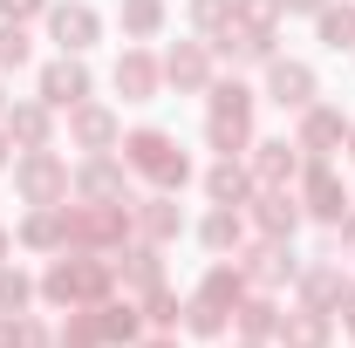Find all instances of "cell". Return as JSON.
I'll list each match as a JSON object with an SVG mask.
<instances>
[{"instance_id":"obj_1","label":"cell","mask_w":355,"mask_h":348,"mask_svg":"<svg viewBox=\"0 0 355 348\" xmlns=\"http://www.w3.org/2000/svg\"><path fill=\"white\" fill-rule=\"evenodd\" d=\"M116 287V266L110 260H96V253H76V260H55L42 273V294L55 307H69V314H83V307H96L103 294Z\"/></svg>"},{"instance_id":"obj_2","label":"cell","mask_w":355,"mask_h":348,"mask_svg":"<svg viewBox=\"0 0 355 348\" xmlns=\"http://www.w3.org/2000/svg\"><path fill=\"white\" fill-rule=\"evenodd\" d=\"M123 164H130L137 177H150L157 191H178V184L191 177V157H184L178 137H164V130H130L123 137Z\"/></svg>"},{"instance_id":"obj_3","label":"cell","mask_w":355,"mask_h":348,"mask_svg":"<svg viewBox=\"0 0 355 348\" xmlns=\"http://www.w3.org/2000/svg\"><path fill=\"white\" fill-rule=\"evenodd\" d=\"M239 301H246V273H239V266H212L205 287L184 301V328H191V335H219L225 314H232Z\"/></svg>"},{"instance_id":"obj_4","label":"cell","mask_w":355,"mask_h":348,"mask_svg":"<svg viewBox=\"0 0 355 348\" xmlns=\"http://www.w3.org/2000/svg\"><path fill=\"white\" fill-rule=\"evenodd\" d=\"M205 137H212V150H246V137H253V89L246 82H212V116H205Z\"/></svg>"},{"instance_id":"obj_5","label":"cell","mask_w":355,"mask_h":348,"mask_svg":"<svg viewBox=\"0 0 355 348\" xmlns=\"http://www.w3.org/2000/svg\"><path fill=\"white\" fill-rule=\"evenodd\" d=\"M62 212H69V246H116V239L130 232V212H123V205L83 198V205H62Z\"/></svg>"},{"instance_id":"obj_6","label":"cell","mask_w":355,"mask_h":348,"mask_svg":"<svg viewBox=\"0 0 355 348\" xmlns=\"http://www.w3.org/2000/svg\"><path fill=\"white\" fill-rule=\"evenodd\" d=\"M301 212H314L321 225H342V218H349V184L335 177L328 157H314L308 171H301Z\"/></svg>"},{"instance_id":"obj_7","label":"cell","mask_w":355,"mask_h":348,"mask_svg":"<svg viewBox=\"0 0 355 348\" xmlns=\"http://www.w3.org/2000/svg\"><path fill=\"white\" fill-rule=\"evenodd\" d=\"M14 184H21L28 205H55V198H69V164L55 150H28L21 171H14Z\"/></svg>"},{"instance_id":"obj_8","label":"cell","mask_w":355,"mask_h":348,"mask_svg":"<svg viewBox=\"0 0 355 348\" xmlns=\"http://www.w3.org/2000/svg\"><path fill=\"white\" fill-rule=\"evenodd\" d=\"M42 103H48V110H76V103H89V69L76 62V55H62V62L42 69Z\"/></svg>"},{"instance_id":"obj_9","label":"cell","mask_w":355,"mask_h":348,"mask_svg":"<svg viewBox=\"0 0 355 348\" xmlns=\"http://www.w3.org/2000/svg\"><path fill=\"white\" fill-rule=\"evenodd\" d=\"M48 28H55V42H62V55H83L96 35H103V21H96V7H83V0H69V7H48Z\"/></svg>"},{"instance_id":"obj_10","label":"cell","mask_w":355,"mask_h":348,"mask_svg":"<svg viewBox=\"0 0 355 348\" xmlns=\"http://www.w3.org/2000/svg\"><path fill=\"white\" fill-rule=\"evenodd\" d=\"M266 96L280 110H308L314 103V69L308 62H266Z\"/></svg>"},{"instance_id":"obj_11","label":"cell","mask_w":355,"mask_h":348,"mask_svg":"<svg viewBox=\"0 0 355 348\" xmlns=\"http://www.w3.org/2000/svg\"><path fill=\"white\" fill-rule=\"evenodd\" d=\"M253 218H260V232H266V239H294V225H301V198H294L287 184H273V191H260Z\"/></svg>"},{"instance_id":"obj_12","label":"cell","mask_w":355,"mask_h":348,"mask_svg":"<svg viewBox=\"0 0 355 348\" xmlns=\"http://www.w3.org/2000/svg\"><path fill=\"white\" fill-rule=\"evenodd\" d=\"M157 82H164V62H150L144 48H130V55L116 62V89H123V103H150Z\"/></svg>"},{"instance_id":"obj_13","label":"cell","mask_w":355,"mask_h":348,"mask_svg":"<svg viewBox=\"0 0 355 348\" xmlns=\"http://www.w3.org/2000/svg\"><path fill=\"white\" fill-rule=\"evenodd\" d=\"M164 82H178V89H212V55H205V42H178L171 55H164Z\"/></svg>"},{"instance_id":"obj_14","label":"cell","mask_w":355,"mask_h":348,"mask_svg":"<svg viewBox=\"0 0 355 348\" xmlns=\"http://www.w3.org/2000/svg\"><path fill=\"white\" fill-rule=\"evenodd\" d=\"M349 137V123H342V110H328V103H308V116H301V150L308 157H328V143H342Z\"/></svg>"},{"instance_id":"obj_15","label":"cell","mask_w":355,"mask_h":348,"mask_svg":"<svg viewBox=\"0 0 355 348\" xmlns=\"http://www.w3.org/2000/svg\"><path fill=\"white\" fill-rule=\"evenodd\" d=\"M123 171H130V164L89 157L83 171H76V191H83V198H96V205H123Z\"/></svg>"},{"instance_id":"obj_16","label":"cell","mask_w":355,"mask_h":348,"mask_svg":"<svg viewBox=\"0 0 355 348\" xmlns=\"http://www.w3.org/2000/svg\"><path fill=\"white\" fill-rule=\"evenodd\" d=\"M69 130H76L83 150H110V143H116V116H110L103 103H76V110H69Z\"/></svg>"},{"instance_id":"obj_17","label":"cell","mask_w":355,"mask_h":348,"mask_svg":"<svg viewBox=\"0 0 355 348\" xmlns=\"http://www.w3.org/2000/svg\"><path fill=\"white\" fill-rule=\"evenodd\" d=\"M239 273H246L253 287H273V280H287V273H294V260H287V239H260V246L239 260Z\"/></svg>"},{"instance_id":"obj_18","label":"cell","mask_w":355,"mask_h":348,"mask_svg":"<svg viewBox=\"0 0 355 348\" xmlns=\"http://www.w3.org/2000/svg\"><path fill=\"white\" fill-rule=\"evenodd\" d=\"M253 177H260V191L287 184V177H301V143H260V157H253Z\"/></svg>"},{"instance_id":"obj_19","label":"cell","mask_w":355,"mask_h":348,"mask_svg":"<svg viewBox=\"0 0 355 348\" xmlns=\"http://www.w3.org/2000/svg\"><path fill=\"white\" fill-rule=\"evenodd\" d=\"M0 130L14 137V143H28V150H48V103H14Z\"/></svg>"},{"instance_id":"obj_20","label":"cell","mask_w":355,"mask_h":348,"mask_svg":"<svg viewBox=\"0 0 355 348\" xmlns=\"http://www.w3.org/2000/svg\"><path fill=\"white\" fill-rule=\"evenodd\" d=\"M301 294H308V307H321V314H328V307H342V294H349V280H342V266H308V273H301Z\"/></svg>"},{"instance_id":"obj_21","label":"cell","mask_w":355,"mask_h":348,"mask_svg":"<svg viewBox=\"0 0 355 348\" xmlns=\"http://www.w3.org/2000/svg\"><path fill=\"white\" fill-rule=\"evenodd\" d=\"M21 239H28V246H69V212H62V205H35V218H28V225H21Z\"/></svg>"},{"instance_id":"obj_22","label":"cell","mask_w":355,"mask_h":348,"mask_svg":"<svg viewBox=\"0 0 355 348\" xmlns=\"http://www.w3.org/2000/svg\"><path fill=\"white\" fill-rule=\"evenodd\" d=\"M280 335H287V348H328V314H321V307L280 314Z\"/></svg>"},{"instance_id":"obj_23","label":"cell","mask_w":355,"mask_h":348,"mask_svg":"<svg viewBox=\"0 0 355 348\" xmlns=\"http://www.w3.org/2000/svg\"><path fill=\"white\" fill-rule=\"evenodd\" d=\"M83 314H89V328H96V342H137L130 301H123V307H103V301H96V307H83Z\"/></svg>"},{"instance_id":"obj_24","label":"cell","mask_w":355,"mask_h":348,"mask_svg":"<svg viewBox=\"0 0 355 348\" xmlns=\"http://www.w3.org/2000/svg\"><path fill=\"white\" fill-rule=\"evenodd\" d=\"M137 225H144V239H150V246H164V239H178V225H184V218H178L171 191H157V198H150V205L137 212Z\"/></svg>"},{"instance_id":"obj_25","label":"cell","mask_w":355,"mask_h":348,"mask_svg":"<svg viewBox=\"0 0 355 348\" xmlns=\"http://www.w3.org/2000/svg\"><path fill=\"white\" fill-rule=\"evenodd\" d=\"M116 280L123 287H164V266H157V246H137V253H123V266H116Z\"/></svg>"},{"instance_id":"obj_26","label":"cell","mask_w":355,"mask_h":348,"mask_svg":"<svg viewBox=\"0 0 355 348\" xmlns=\"http://www.w3.org/2000/svg\"><path fill=\"white\" fill-rule=\"evenodd\" d=\"M232 314H239V335H246V342H266V335H280V314H273V301H266V294L239 301Z\"/></svg>"},{"instance_id":"obj_27","label":"cell","mask_w":355,"mask_h":348,"mask_svg":"<svg viewBox=\"0 0 355 348\" xmlns=\"http://www.w3.org/2000/svg\"><path fill=\"white\" fill-rule=\"evenodd\" d=\"M314 21H321V48H335V55L349 48V55H355V7H335V0H328Z\"/></svg>"},{"instance_id":"obj_28","label":"cell","mask_w":355,"mask_h":348,"mask_svg":"<svg viewBox=\"0 0 355 348\" xmlns=\"http://www.w3.org/2000/svg\"><path fill=\"white\" fill-rule=\"evenodd\" d=\"M246 184H253V177L239 171L232 157H219V164L205 171V191H212V205H239V198H246Z\"/></svg>"},{"instance_id":"obj_29","label":"cell","mask_w":355,"mask_h":348,"mask_svg":"<svg viewBox=\"0 0 355 348\" xmlns=\"http://www.w3.org/2000/svg\"><path fill=\"white\" fill-rule=\"evenodd\" d=\"M164 28V0H123V35L130 42H150Z\"/></svg>"},{"instance_id":"obj_30","label":"cell","mask_w":355,"mask_h":348,"mask_svg":"<svg viewBox=\"0 0 355 348\" xmlns=\"http://www.w3.org/2000/svg\"><path fill=\"white\" fill-rule=\"evenodd\" d=\"M205 246H212V253H232V246H239V212H232V205H212V218H205Z\"/></svg>"},{"instance_id":"obj_31","label":"cell","mask_w":355,"mask_h":348,"mask_svg":"<svg viewBox=\"0 0 355 348\" xmlns=\"http://www.w3.org/2000/svg\"><path fill=\"white\" fill-rule=\"evenodd\" d=\"M28 301H35V280L21 266H0V314H21Z\"/></svg>"},{"instance_id":"obj_32","label":"cell","mask_w":355,"mask_h":348,"mask_svg":"<svg viewBox=\"0 0 355 348\" xmlns=\"http://www.w3.org/2000/svg\"><path fill=\"white\" fill-rule=\"evenodd\" d=\"M28 69V28L21 21H0V76Z\"/></svg>"},{"instance_id":"obj_33","label":"cell","mask_w":355,"mask_h":348,"mask_svg":"<svg viewBox=\"0 0 355 348\" xmlns=\"http://www.w3.org/2000/svg\"><path fill=\"white\" fill-rule=\"evenodd\" d=\"M191 21H198V35H225L232 28V0H191Z\"/></svg>"},{"instance_id":"obj_34","label":"cell","mask_w":355,"mask_h":348,"mask_svg":"<svg viewBox=\"0 0 355 348\" xmlns=\"http://www.w3.org/2000/svg\"><path fill=\"white\" fill-rule=\"evenodd\" d=\"M178 314H184V307H178V294L150 287V321H157V328H178Z\"/></svg>"},{"instance_id":"obj_35","label":"cell","mask_w":355,"mask_h":348,"mask_svg":"<svg viewBox=\"0 0 355 348\" xmlns=\"http://www.w3.org/2000/svg\"><path fill=\"white\" fill-rule=\"evenodd\" d=\"M48 0H0V21H28V14H42Z\"/></svg>"},{"instance_id":"obj_36","label":"cell","mask_w":355,"mask_h":348,"mask_svg":"<svg viewBox=\"0 0 355 348\" xmlns=\"http://www.w3.org/2000/svg\"><path fill=\"white\" fill-rule=\"evenodd\" d=\"M21 348H48V328H42V321H21Z\"/></svg>"},{"instance_id":"obj_37","label":"cell","mask_w":355,"mask_h":348,"mask_svg":"<svg viewBox=\"0 0 355 348\" xmlns=\"http://www.w3.org/2000/svg\"><path fill=\"white\" fill-rule=\"evenodd\" d=\"M273 7H280V14H321L328 0H273Z\"/></svg>"},{"instance_id":"obj_38","label":"cell","mask_w":355,"mask_h":348,"mask_svg":"<svg viewBox=\"0 0 355 348\" xmlns=\"http://www.w3.org/2000/svg\"><path fill=\"white\" fill-rule=\"evenodd\" d=\"M0 348H21V321L14 314H0Z\"/></svg>"},{"instance_id":"obj_39","label":"cell","mask_w":355,"mask_h":348,"mask_svg":"<svg viewBox=\"0 0 355 348\" xmlns=\"http://www.w3.org/2000/svg\"><path fill=\"white\" fill-rule=\"evenodd\" d=\"M342 328H349V335H355V287H349V294H342Z\"/></svg>"},{"instance_id":"obj_40","label":"cell","mask_w":355,"mask_h":348,"mask_svg":"<svg viewBox=\"0 0 355 348\" xmlns=\"http://www.w3.org/2000/svg\"><path fill=\"white\" fill-rule=\"evenodd\" d=\"M342 246H349V253H355V212L342 218Z\"/></svg>"},{"instance_id":"obj_41","label":"cell","mask_w":355,"mask_h":348,"mask_svg":"<svg viewBox=\"0 0 355 348\" xmlns=\"http://www.w3.org/2000/svg\"><path fill=\"white\" fill-rule=\"evenodd\" d=\"M0 164H7V130H0Z\"/></svg>"},{"instance_id":"obj_42","label":"cell","mask_w":355,"mask_h":348,"mask_svg":"<svg viewBox=\"0 0 355 348\" xmlns=\"http://www.w3.org/2000/svg\"><path fill=\"white\" fill-rule=\"evenodd\" d=\"M150 348H178V342H150Z\"/></svg>"},{"instance_id":"obj_43","label":"cell","mask_w":355,"mask_h":348,"mask_svg":"<svg viewBox=\"0 0 355 348\" xmlns=\"http://www.w3.org/2000/svg\"><path fill=\"white\" fill-rule=\"evenodd\" d=\"M0 253H7V232H0Z\"/></svg>"},{"instance_id":"obj_44","label":"cell","mask_w":355,"mask_h":348,"mask_svg":"<svg viewBox=\"0 0 355 348\" xmlns=\"http://www.w3.org/2000/svg\"><path fill=\"white\" fill-rule=\"evenodd\" d=\"M239 348H260V342H239Z\"/></svg>"},{"instance_id":"obj_45","label":"cell","mask_w":355,"mask_h":348,"mask_svg":"<svg viewBox=\"0 0 355 348\" xmlns=\"http://www.w3.org/2000/svg\"><path fill=\"white\" fill-rule=\"evenodd\" d=\"M349 143H355V137H349Z\"/></svg>"}]
</instances>
